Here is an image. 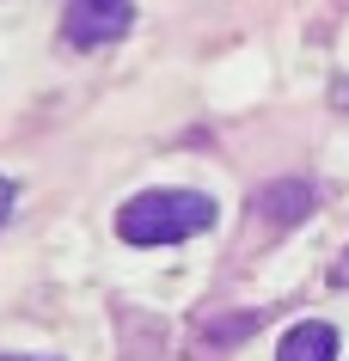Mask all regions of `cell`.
<instances>
[{"label":"cell","instance_id":"1","mask_svg":"<svg viewBox=\"0 0 349 361\" xmlns=\"http://www.w3.org/2000/svg\"><path fill=\"white\" fill-rule=\"evenodd\" d=\"M214 227V202L202 190H141L116 209V233L129 245H178Z\"/></svg>","mask_w":349,"mask_h":361},{"label":"cell","instance_id":"4","mask_svg":"<svg viewBox=\"0 0 349 361\" xmlns=\"http://www.w3.org/2000/svg\"><path fill=\"white\" fill-rule=\"evenodd\" d=\"M257 214H264V221H276V227H294L300 214H312V184H300V178L270 184V190L257 196Z\"/></svg>","mask_w":349,"mask_h":361},{"label":"cell","instance_id":"2","mask_svg":"<svg viewBox=\"0 0 349 361\" xmlns=\"http://www.w3.org/2000/svg\"><path fill=\"white\" fill-rule=\"evenodd\" d=\"M129 25H135V0H68L61 6L68 49H104V43L129 37Z\"/></svg>","mask_w":349,"mask_h":361},{"label":"cell","instance_id":"6","mask_svg":"<svg viewBox=\"0 0 349 361\" xmlns=\"http://www.w3.org/2000/svg\"><path fill=\"white\" fill-rule=\"evenodd\" d=\"M337 282H343V288H349V251H343V264H337Z\"/></svg>","mask_w":349,"mask_h":361},{"label":"cell","instance_id":"5","mask_svg":"<svg viewBox=\"0 0 349 361\" xmlns=\"http://www.w3.org/2000/svg\"><path fill=\"white\" fill-rule=\"evenodd\" d=\"M6 214H13V178H0V227H6Z\"/></svg>","mask_w":349,"mask_h":361},{"label":"cell","instance_id":"3","mask_svg":"<svg viewBox=\"0 0 349 361\" xmlns=\"http://www.w3.org/2000/svg\"><path fill=\"white\" fill-rule=\"evenodd\" d=\"M337 349H343V337H337L331 319H300L276 343V361H337Z\"/></svg>","mask_w":349,"mask_h":361},{"label":"cell","instance_id":"7","mask_svg":"<svg viewBox=\"0 0 349 361\" xmlns=\"http://www.w3.org/2000/svg\"><path fill=\"white\" fill-rule=\"evenodd\" d=\"M0 361H43V355H0Z\"/></svg>","mask_w":349,"mask_h":361}]
</instances>
